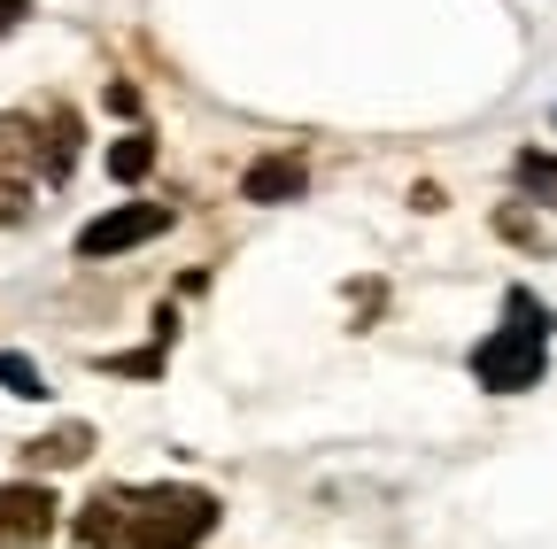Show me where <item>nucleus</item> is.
I'll return each instance as SVG.
<instances>
[{
	"instance_id": "obj_1",
	"label": "nucleus",
	"mask_w": 557,
	"mask_h": 549,
	"mask_svg": "<svg viewBox=\"0 0 557 549\" xmlns=\"http://www.w3.org/2000/svg\"><path fill=\"white\" fill-rule=\"evenodd\" d=\"M225 503L194 488V479H156V488H94L78 503V519H70V534H78L86 549H201L209 534H218Z\"/></svg>"
},
{
	"instance_id": "obj_2",
	"label": "nucleus",
	"mask_w": 557,
	"mask_h": 549,
	"mask_svg": "<svg viewBox=\"0 0 557 549\" xmlns=\"http://www.w3.org/2000/svg\"><path fill=\"white\" fill-rule=\"evenodd\" d=\"M78 155H86V116L70 101H32L0 116V225H32L47 210L39 194H62Z\"/></svg>"
},
{
	"instance_id": "obj_3",
	"label": "nucleus",
	"mask_w": 557,
	"mask_h": 549,
	"mask_svg": "<svg viewBox=\"0 0 557 549\" xmlns=\"http://www.w3.org/2000/svg\"><path fill=\"white\" fill-rule=\"evenodd\" d=\"M549 302L534 295V287H504V325L472 349V379L487 387V395H527V387H542V372H549Z\"/></svg>"
},
{
	"instance_id": "obj_4",
	"label": "nucleus",
	"mask_w": 557,
	"mask_h": 549,
	"mask_svg": "<svg viewBox=\"0 0 557 549\" xmlns=\"http://www.w3.org/2000/svg\"><path fill=\"white\" fill-rule=\"evenodd\" d=\"M156 233H171V210L163 201H124V210H101L78 240V263H109V255H124V248H139V240H156Z\"/></svg>"
},
{
	"instance_id": "obj_5",
	"label": "nucleus",
	"mask_w": 557,
	"mask_h": 549,
	"mask_svg": "<svg viewBox=\"0 0 557 549\" xmlns=\"http://www.w3.org/2000/svg\"><path fill=\"white\" fill-rule=\"evenodd\" d=\"M62 503L47 496V479H9L0 488V549H39L62 519H54Z\"/></svg>"
},
{
	"instance_id": "obj_6",
	"label": "nucleus",
	"mask_w": 557,
	"mask_h": 549,
	"mask_svg": "<svg viewBox=\"0 0 557 549\" xmlns=\"http://www.w3.org/2000/svg\"><path fill=\"white\" fill-rule=\"evenodd\" d=\"M302 186H310V171H302L295 155H263V163H248L240 201H256V210H278V201H295Z\"/></svg>"
},
{
	"instance_id": "obj_7",
	"label": "nucleus",
	"mask_w": 557,
	"mask_h": 549,
	"mask_svg": "<svg viewBox=\"0 0 557 549\" xmlns=\"http://www.w3.org/2000/svg\"><path fill=\"white\" fill-rule=\"evenodd\" d=\"M86 449H94V426H54V434L24 441V472H32V479L70 472V464H86Z\"/></svg>"
},
{
	"instance_id": "obj_8",
	"label": "nucleus",
	"mask_w": 557,
	"mask_h": 549,
	"mask_svg": "<svg viewBox=\"0 0 557 549\" xmlns=\"http://www.w3.org/2000/svg\"><path fill=\"white\" fill-rule=\"evenodd\" d=\"M148 171H156V140H148V132H124V140L109 148V178L132 186V178H148Z\"/></svg>"
},
{
	"instance_id": "obj_9",
	"label": "nucleus",
	"mask_w": 557,
	"mask_h": 549,
	"mask_svg": "<svg viewBox=\"0 0 557 549\" xmlns=\"http://www.w3.org/2000/svg\"><path fill=\"white\" fill-rule=\"evenodd\" d=\"M511 178H519V194L542 201V210H557V155H534V148H527V155L511 163Z\"/></svg>"
},
{
	"instance_id": "obj_10",
	"label": "nucleus",
	"mask_w": 557,
	"mask_h": 549,
	"mask_svg": "<svg viewBox=\"0 0 557 549\" xmlns=\"http://www.w3.org/2000/svg\"><path fill=\"white\" fill-rule=\"evenodd\" d=\"M163 364H171V349L156 340V349H124V357H101V372H116V379H163Z\"/></svg>"
},
{
	"instance_id": "obj_11",
	"label": "nucleus",
	"mask_w": 557,
	"mask_h": 549,
	"mask_svg": "<svg viewBox=\"0 0 557 549\" xmlns=\"http://www.w3.org/2000/svg\"><path fill=\"white\" fill-rule=\"evenodd\" d=\"M0 387H9L16 402H39V395H47L39 364H32V357H16V349H0Z\"/></svg>"
},
{
	"instance_id": "obj_12",
	"label": "nucleus",
	"mask_w": 557,
	"mask_h": 549,
	"mask_svg": "<svg viewBox=\"0 0 557 549\" xmlns=\"http://www.w3.org/2000/svg\"><path fill=\"white\" fill-rule=\"evenodd\" d=\"M504 233H511V240H519V248H542V233H534V225H527V217H519V210H504Z\"/></svg>"
}]
</instances>
